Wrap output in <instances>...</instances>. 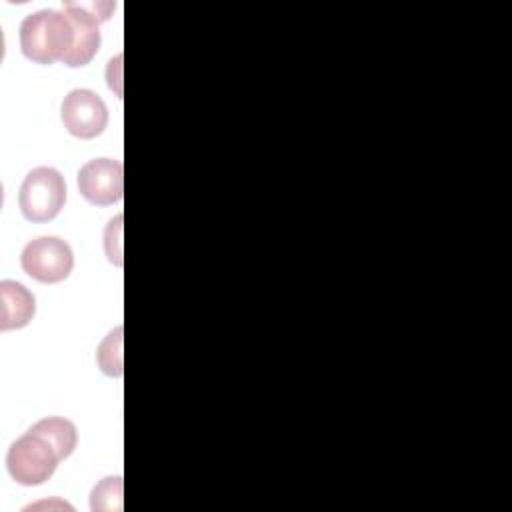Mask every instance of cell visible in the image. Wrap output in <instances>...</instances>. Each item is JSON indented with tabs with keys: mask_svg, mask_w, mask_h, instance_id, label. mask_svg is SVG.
Instances as JSON below:
<instances>
[{
	"mask_svg": "<svg viewBox=\"0 0 512 512\" xmlns=\"http://www.w3.org/2000/svg\"><path fill=\"white\" fill-rule=\"evenodd\" d=\"M18 40L20 50L28 60L50 66L54 62H66L76 44V30L64 8H44L24 16Z\"/></svg>",
	"mask_w": 512,
	"mask_h": 512,
	"instance_id": "1",
	"label": "cell"
},
{
	"mask_svg": "<svg viewBox=\"0 0 512 512\" xmlns=\"http://www.w3.org/2000/svg\"><path fill=\"white\" fill-rule=\"evenodd\" d=\"M62 462L50 440L34 430H26L6 452V470L20 486H40L52 478Z\"/></svg>",
	"mask_w": 512,
	"mask_h": 512,
	"instance_id": "2",
	"label": "cell"
},
{
	"mask_svg": "<svg viewBox=\"0 0 512 512\" xmlns=\"http://www.w3.org/2000/svg\"><path fill=\"white\" fill-rule=\"evenodd\" d=\"M66 202L64 176L52 166L32 168L18 190V206L30 222L54 220Z\"/></svg>",
	"mask_w": 512,
	"mask_h": 512,
	"instance_id": "3",
	"label": "cell"
},
{
	"mask_svg": "<svg viewBox=\"0 0 512 512\" xmlns=\"http://www.w3.org/2000/svg\"><path fill=\"white\" fill-rule=\"evenodd\" d=\"M20 266L30 278L42 284H58L72 272L74 252L58 236H38L22 248Z\"/></svg>",
	"mask_w": 512,
	"mask_h": 512,
	"instance_id": "4",
	"label": "cell"
},
{
	"mask_svg": "<svg viewBox=\"0 0 512 512\" xmlns=\"http://www.w3.org/2000/svg\"><path fill=\"white\" fill-rule=\"evenodd\" d=\"M60 118L72 136L80 140H92L100 136L108 126V108L96 92L88 88H76L64 96Z\"/></svg>",
	"mask_w": 512,
	"mask_h": 512,
	"instance_id": "5",
	"label": "cell"
},
{
	"mask_svg": "<svg viewBox=\"0 0 512 512\" xmlns=\"http://www.w3.org/2000/svg\"><path fill=\"white\" fill-rule=\"evenodd\" d=\"M78 190L94 206L116 204L124 194V168L114 158L88 160L78 170Z\"/></svg>",
	"mask_w": 512,
	"mask_h": 512,
	"instance_id": "6",
	"label": "cell"
},
{
	"mask_svg": "<svg viewBox=\"0 0 512 512\" xmlns=\"http://www.w3.org/2000/svg\"><path fill=\"white\" fill-rule=\"evenodd\" d=\"M64 10L72 18L76 30V44L64 64L70 68H82L90 64L100 48V18L84 2H64Z\"/></svg>",
	"mask_w": 512,
	"mask_h": 512,
	"instance_id": "7",
	"label": "cell"
},
{
	"mask_svg": "<svg viewBox=\"0 0 512 512\" xmlns=\"http://www.w3.org/2000/svg\"><path fill=\"white\" fill-rule=\"evenodd\" d=\"M36 312L34 294L16 280L0 282V330H18L30 324Z\"/></svg>",
	"mask_w": 512,
	"mask_h": 512,
	"instance_id": "8",
	"label": "cell"
},
{
	"mask_svg": "<svg viewBox=\"0 0 512 512\" xmlns=\"http://www.w3.org/2000/svg\"><path fill=\"white\" fill-rule=\"evenodd\" d=\"M30 430H34V432L42 434L46 440H50L54 444V448L58 450L62 460H66L76 450L78 430H76L74 422L64 418V416L42 418L36 424H32Z\"/></svg>",
	"mask_w": 512,
	"mask_h": 512,
	"instance_id": "9",
	"label": "cell"
},
{
	"mask_svg": "<svg viewBox=\"0 0 512 512\" xmlns=\"http://www.w3.org/2000/svg\"><path fill=\"white\" fill-rule=\"evenodd\" d=\"M96 362L108 376H122V326H116L98 346Z\"/></svg>",
	"mask_w": 512,
	"mask_h": 512,
	"instance_id": "10",
	"label": "cell"
},
{
	"mask_svg": "<svg viewBox=\"0 0 512 512\" xmlns=\"http://www.w3.org/2000/svg\"><path fill=\"white\" fill-rule=\"evenodd\" d=\"M110 496L122 498V478L120 476H108L100 484L94 486L90 494V510H118L116 504H112Z\"/></svg>",
	"mask_w": 512,
	"mask_h": 512,
	"instance_id": "11",
	"label": "cell"
}]
</instances>
